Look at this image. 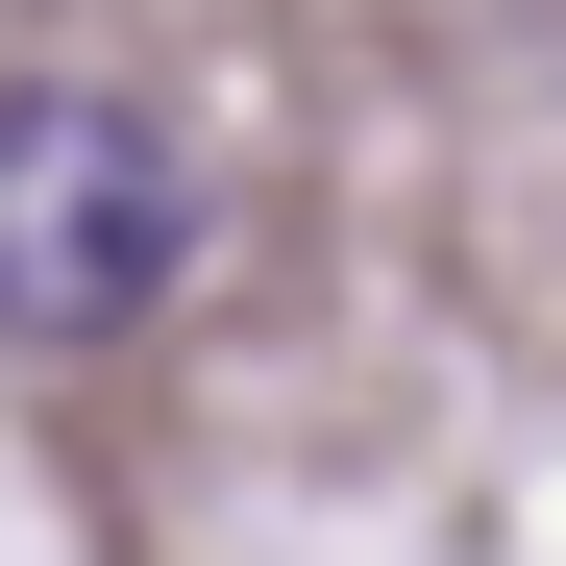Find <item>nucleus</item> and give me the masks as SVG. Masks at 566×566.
Returning <instances> with one entry per match:
<instances>
[{
	"label": "nucleus",
	"instance_id": "obj_1",
	"mask_svg": "<svg viewBox=\"0 0 566 566\" xmlns=\"http://www.w3.org/2000/svg\"><path fill=\"white\" fill-rule=\"evenodd\" d=\"M198 271V148L124 74H0V345H124Z\"/></svg>",
	"mask_w": 566,
	"mask_h": 566
}]
</instances>
